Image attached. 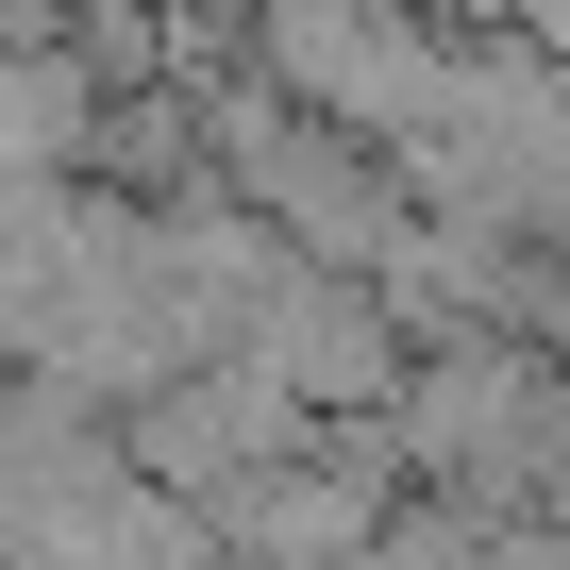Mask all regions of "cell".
Returning <instances> with one entry per match:
<instances>
[{"label": "cell", "mask_w": 570, "mask_h": 570, "mask_svg": "<svg viewBox=\"0 0 570 570\" xmlns=\"http://www.w3.org/2000/svg\"><path fill=\"white\" fill-rule=\"evenodd\" d=\"M235 51L285 118H320L370 168H403L436 135V101H453V35L420 0H235Z\"/></svg>", "instance_id": "obj_1"}, {"label": "cell", "mask_w": 570, "mask_h": 570, "mask_svg": "<svg viewBox=\"0 0 570 570\" xmlns=\"http://www.w3.org/2000/svg\"><path fill=\"white\" fill-rule=\"evenodd\" d=\"M403 520V453L386 436H303L285 470H252L235 503H202V553L218 570H370Z\"/></svg>", "instance_id": "obj_2"}]
</instances>
